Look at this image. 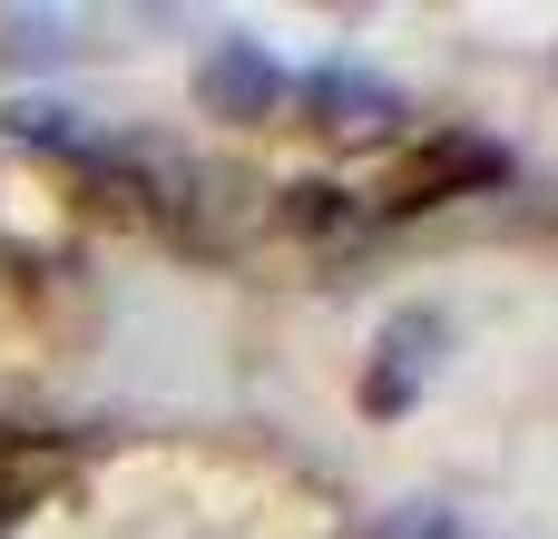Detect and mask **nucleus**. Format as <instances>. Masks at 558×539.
Masks as SVG:
<instances>
[{"label":"nucleus","mask_w":558,"mask_h":539,"mask_svg":"<svg viewBox=\"0 0 558 539\" xmlns=\"http://www.w3.org/2000/svg\"><path fill=\"white\" fill-rule=\"evenodd\" d=\"M500 177H510V157H500L490 137H471V128H451V137L412 147V167L392 177V206H451V196H471V187H500Z\"/></svg>","instance_id":"obj_1"},{"label":"nucleus","mask_w":558,"mask_h":539,"mask_svg":"<svg viewBox=\"0 0 558 539\" xmlns=\"http://www.w3.org/2000/svg\"><path fill=\"white\" fill-rule=\"evenodd\" d=\"M441 344H451V324H441V314H392V324H383V363H373L363 403H373V412H402V403L441 373Z\"/></svg>","instance_id":"obj_2"},{"label":"nucleus","mask_w":558,"mask_h":539,"mask_svg":"<svg viewBox=\"0 0 558 539\" xmlns=\"http://www.w3.org/2000/svg\"><path fill=\"white\" fill-rule=\"evenodd\" d=\"M196 88H206L216 118H265V108L284 98V69L265 59V39H216L206 69H196Z\"/></svg>","instance_id":"obj_3"},{"label":"nucleus","mask_w":558,"mask_h":539,"mask_svg":"<svg viewBox=\"0 0 558 539\" xmlns=\"http://www.w3.org/2000/svg\"><path fill=\"white\" fill-rule=\"evenodd\" d=\"M304 98L324 108V128H353V137H373V128L402 118V88L373 79V69H353V59H324V69L304 79Z\"/></svg>","instance_id":"obj_4"},{"label":"nucleus","mask_w":558,"mask_h":539,"mask_svg":"<svg viewBox=\"0 0 558 539\" xmlns=\"http://www.w3.org/2000/svg\"><path fill=\"white\" fill-rule=\"evenodd\" d=\"M0 128H10V137H29V147H69V108H49V98H20Z\"/></svg>","instance_id":"obj_5"},{"label":"nucleus","mask_w":558,"mask_h":539,"mask_svg":"<svg viewBox=\"0 0 558 539\" xmlns=\"http://www.w3.org/2000/svg\"><path fill=\"white\" fill-rule=\"evenodd\" d=\"M373 539H451V511H432V501H412L402 520H383Z\"/></svg>","instance_id":"obj_6"},{"label":"nucleus","mask_w":558,"mask_h":539,"mask_svg":"<svg viewBox=\"0 0 558 539\" xmlns=\"http://www.w3.org/2000/svg\"><path fill=\"white\" fill-rule=\"evenodd\" d=\"M0 49H10V59H59L69 39H59V20H20V29L0 39Z\"/></svg>","instance_id":"obj_7"},{"label":"nucleus","mask_w":558,"mask_h":539,"mask_svg":"<svg viewBox=\"0 0 558 539\" xmlns=\"http://www.w3.org/2000/svg\"><path fill=\"white\" fill-rule=\"evenodd\" d=\"M333 216H353V206H343L333 187H294V226H314V236H324Z\"/></svg>","instance_id":"obj_8"}]
</instances>
